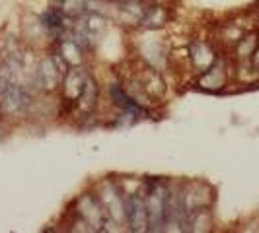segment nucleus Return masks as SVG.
<instances>
[{
	"mask_svg": "<svg viewBox=\"0 0 259 233\" xmlns=\"http://www.w3.org/2000/svg\"><path fill=\"white\" fill-rule=\"evenodd\" d=\"M166 196L168 187L162 181H150L144 191L146 214H148V231H162L166 225Z\"/></svg>",
	"mask_w": 259,
	"mask_h": 233,
	"instance_id": "1",
	"label": "nucleus"
},
{
	"mask_svg": "<svg viewBox=\"0 0 259 233\" xmlns=\"http://www.w3.org/2000/svg\"><path fill=\"white\" fill-rule=\"evenodd\" d=\"M41 24H43V27H45L47 31H51V33L61 31L63 26H65L63 10H59V8H49L47 12L41 16Z\"/></svg>",
	"mask_w": 259,
	"mask_h": 233,
	"instance_id": "9",
	"label": "nucleus"
},
{
	"mask_svg": "<svg viewBox=\"0 0 259 233\" xmlns=\"http://www.w3.org/2000/svg\"><path fill=\"white\" fill-rule=\"evenodd\" d=\"M0 109H2V107H0Z\"/></svg>",
	"mask_w": 259,
	"mask_h": 233,
	"instance_id": "10",
	"label": "nucleus"
},
{
	"mask_svg": "<svg viewBox=\"0 0 259 233\" xmlns=\"http://www.w3.org/2000/svg\"><path fill=\"white\" fill-rule=\"evenodd\" d=\"M88 80H90V76L86 72H82L80 68L68 70L65 74V80H63V101L76 107L80 95L84 93L86 86H88Z\"/></svg>",
	"mask_w": 259,
	"mask_h": 233,
	"instance_id": "5",
	"label": "nucleus"
},
{
	"mask_svg": "<svg viewBox=\"0 0 259 233\" xmlns=\"http://www.w3.org/2000/svg\"><path fill=\"white\" fill-rule=\"evenodd\" d=\"M102 204H104L107 216L111 218V221H121L125 220V208H123V194L119 193V189H115L113 185L107 187V191L102 196Z\"/></svg>",
	"mask_w": 259,
	"mask_h": 233,
	"instance_id": "7",
	"label": "nucleus"
},
{
	"mask_svg": "<svg viewBox=\"0 0 259 233\" xmlns=\"http://www.w3.org/2000/svg\"><path fill=\"white\" fill-rule=\"evenodd\" d=\"M31 101L33 97L24 86L14 84V82L0 86V107L6 113H24L29 109Z\"/></svg>",
	"mask_w": 259,
	"mask_h": 233,
	"instance_id": "3",
	"label": "nucleus"
},
{
	"mask_svg": "<svg viewBox=\"0 0 259 233\" xmlns=\"http://www.w3.org/2000/svg\"><path fill=\"white\" fill-rule=\"evenodd\" d=\"M125 208V221L131 231H144L148 229V214H146V200L141 193H129L123 196Z\"/></svg>",
	"mask_w": 259,
	"mask_h": 233,
	"instance_id": "4",
	"label": "nucleus"
},
{
	"mask_svg": "<svg viewBox=\"0 0 259 233\" xmlns=\"http://www.w3.org/2000/svg\"><path fill=\"white\" fill-rule=\"evenodd\" d=\"M63 72L59 70V65H57V61H55V56H49V59H45L37 68V76H35V82H37V86L41 90L45 91H53L57 90L59 86H63Z\"/></svg>",
	"mask_w": 259,
	"mask_h": 233,
	"instance_id": "6",
	"label": "nucleus"
},
{
	"mask_svg": "<svg viewBox=\"0 0 259 233\" xmlns=\"http://www.w3.org/2000/svg\"><path fill=\"white\" fill-rule=\"evenodd\" d=\"M76 214L86 221V225H90V229L94 231H104V227L107 221H111V218L107 216L104 204L100 198H96L94 194H82L76 200Z\"/></svg>",
	"mask_w": 259,
	"mask_h": 233,
	"instance_id": "2",
	"label": "nucleus"
},
{
	"mask_svg": "<svg viewBox=\"0 0 259 233\" xmlns=\"http://www.w3.org/2000/svg\"><path fill=\"white\" fill-rule=\"evenodd\" d=\"M109 93H111V99L115 101L117 107H121L125 113H133V115H141L143 113V107L139 105V101H135L133 97L127 95V91L119 86H111L109 88Z\"/></svg>",
	"mask_w": 259,
	"mask_h": 233,
	"instance_id": "8",
	"label": "nucleus"
}]
</instances>
